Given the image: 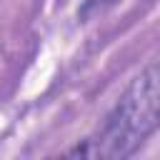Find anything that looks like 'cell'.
Wrapping results in <instances>:
<instances>
[{
  "mask_svg": "<svg viewBox=\"0 0 160 160\" xmlns=\"http://www.w3.org/2000/svg\"><path fill=\"white\" fill-rule=\"evenodd\" d=\"M160 122V65L140 72L120 95L105 122L82 145L68 150L70 158H128Z\"/></svg>",
  "mask_w": 160,
  "mask_h": 160,
  "instance_id": "1",
  "label": "cell"
},
{
  "mask_svg": "<svg viewBox=\"0 0 160 160\" xmlns=\"http://www.w3.org/2000/svg\"><path fill=\"white\" fill-rule=\"evenodd\" d=\"M120 0H82L80 10H78V18L80 20H90L95 15H102L105 10H110L112 5H118Z\"/></svg>",
  "mask_w": 160,
  "mask_h": 160,
  "instance_id": "2",
  "label": "cell"
}]
</instances>
